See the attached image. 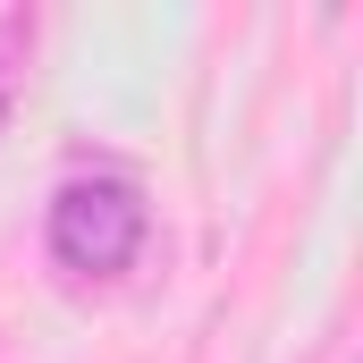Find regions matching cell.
I'll return each instance as SVG.
<instances>
[{
	"mask_svg": "<svg viewBox=\"0 0 363 363\" xmlns=\"http://www.w3.org/2000/svg\"><path fill=\"white\" fill-rule=\"evenodd\" d=\"M144 245V194L127 178H68L51 194V262L77 279H118Z\"/></svg>",
	"mask_w": 363,
	"mask_h": 363,
	"instance_id": "obj_1",
	"label": "cell"
},
{
	"mask_svg": "<svg viewBox=\"0 0 363 363\" xmlns=\"http://www.w3.org/2000/svg\"><path fill=\"white\" fill-rule=\"evenodd\" d=\"M0 127H9V68H0Z\"/></svg>",
	"mask_w": 363,
	"mask_h": 363,
	"instance_id": "obj_2",
	"label": "cell"
}]
</instances>
